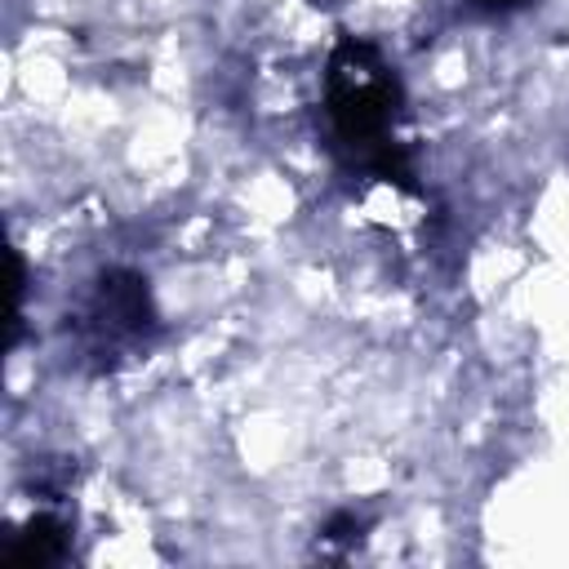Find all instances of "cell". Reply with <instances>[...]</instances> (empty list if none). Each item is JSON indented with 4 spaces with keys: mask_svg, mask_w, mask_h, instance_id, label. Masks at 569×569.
Wrapping results in <instances>:
<instances>
[{
    "mask_svg": "<svg viewBox=\"0 0 569 569\" xmlns=\"http://www.w3.org/2000/svg\"><path fill=\"white\" fill-rule=\"evenodd\" d=\"M151 329H156V311H151L147 280L138 271H124V267L102 271L93 280V293H89L84 311H80L84 351L98 356L102 365H111V356H124Z\"/></svg>",
    "mask_w": 569,
    "mask_h": 569,
    "instance_id": "cell-2",
    "label": "cell"
},
{
    "mask_svg": "<svg viewBox=\"0 0 569 569\" xmlns=\"http://www.w3.org/2000/svg\"><path fill=\"white\" fill-rule=\"evenodd\" d=\"M67 556V525L58 516H31L22 533H13L9 551H4V565L9 569H44V565H58Z\"/></svg>",
    "mask_w": 569,
    "mask_h": 569,
    "instance_id": "cell-3",
    "label": "cell"
},
{
    "mask_svg": "<svg viewBox=\"0 0 569 569\" xmlns=\"http://www.w3.org/2000/svg\"><path fill=\"white\" fill-rule=\"evenodd\" d=\"M529 0H467V9H476V13H485V18H502V13H516V9H525Z\"/></svg>",
    "mask_w": 569,
    "mask_h": 569,
    "instance_id": "cell-4",
    "label": "cell"
},
{
    "mask_svg": "<svg viewBox=\"0 0 569 569\" xmlns=\"http://www.w3.org/2000/svg\"><path fill=\"white\" fill-rule=\"evenodd\" d=\"M325 107L338 142L369 169L387 178H405L396 120L405 107V89L396 67L382 58L378 44L342 36L325 67Z\"/></svg>",
    "mask_w": 569,
    "mask_h": 569,
    "instance_id": "cell-1",
    "label": "cell"
}]
</instances>
